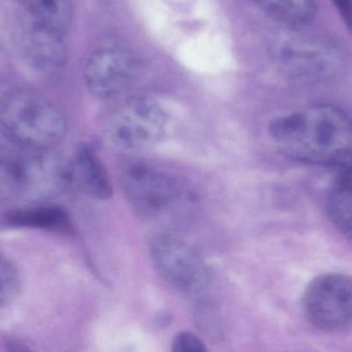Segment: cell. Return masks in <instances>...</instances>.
I'll list each match as a JSON object with an SVG mask.
<instances>
[{
  "label": "cell",
  "mask_w": 352,
  "mask_h": 352,
  "mask_svg": "<svg viewBox=\"0 0 352 352\" xmlns=\"http://www.w3.org/2000/svg\"><path fill=\"white\" fill-rule=\"evenodd\" d=\"M149 252L158 275L175 289L189 296L207 289L209 269L201 255L186 241L162 232L152 238Z\"/></svg>",
  "instance_id": "3957f363"
},
{
  "label": "cell",
  "mask_w": 352,
  "mask_h": 352,
  "mask_svg": "<svg viewBox=\"0 0 352 352\" xmlns=\"http://www.w3.org/2000/svg\"><path fill=\"white\" fill-rule=\"evenodd\" d=\"M168 129V115L148 96H135L109 117L106 133L111 142L125 149L141 150L160 143Z\"/></svg>",
  "instance_id": "277c9868"
},
{
  "label": "cell",
  "mask_w": 352,
  "mask_h": 352,
  "mask_svg": "<svg viewBox=\"0 0 352 352\" xmlns=\"http://www.w3.org/2000/svg\"><path fill=\"white\" fill-rule=\"evenodd\" d=\"M18 45L34 69L52 74L63 69L67 61L65 36L51 32L24 15L18 25Z\"/></svg>",
  "instance_id": "9c48e42d"
},
{
  "label": "cell",
  "mask_w": 352,
  "mask_h": 352,
  "mask_svg": "<svg viewBox=\"0 0 352 352\" xmlns=\"http://www.w3.org/2000/svg\"><path fill=\"white\" fill-rule=\"evenodd\" d=\"M71 180L92 199H108L112 197L113 186L106 166L94 148L82 144L76 150L69 164Z\"/></svg>",
  "instance_id": "8fae6325"
},
{
  "label": "cell",
  "mask_w": 352,
  "mask_h": 352,
  "mask_svg": "<svg viewBox=\"0 0 352 352\" xmlns=\"http://www.w3.org/2000/svg\"><path fill=\"white\" fill-rule=\"evenodd\" d=\"M0 129L11 141L34 149H52L67 133V120L47 96L14 88L0 98Z\"/></svg>",
  "instance_id": "7a4b0ae2"
},
{
  "label": "cell",
  "mask_w": 352,
  "mask_h": 352,
  "mask_svg": "<svg viewBox=\"0 0 352 352\" xmlns=\"http://www.w3.org/2000/svg\"><path fill=\"white\" fill-rule=\"evenodd\" d=\"M172 350L175 352L206 351L205 343L191 331H181L173 340Z\"/></svg>",
  "instance_id": "e0dca14e"
},
{
  "label": "cell",
  "mask_w": 352,
  "mask_h": 352,
  "mask_svg": "<svg viewBox=\"0 0 352 352\" xmlns=\"http://www.w3.org/2000/svg\"><path fill=\"white\" fill-rule=\"evenodd\" d=\"M139 74V60L129 49L102 45L86 60L84 81L90 94L98 100H112L129 90Z\"/></svg>",
  "instance_id": "52a82bcc"
},
{
  "label": "cell",
  "mask_w": 352,
  "mask_h": 352,
  "mask_svg": "<svg viewBox=\"0 0 352 352\" xmlns=\"http://www.w3.org/2000/svg\"><path fill=\"white\" fill-rule=\"evenodd\" d=\"M282 73L300 82H320L333 77L341 69V52L331 43L318 38H292L275 50Z\"/></svg>",
  "instance_id": "8992f818"
},
{
  "label": "cell",
  "mask_w": 352,
  "mask_h": 352,
  "mask_svg": "<svg viewBox=\"0 0 352 352\" xmlns=\"http://www.w3.org/2000/svg\"><path fill=\"white\" fill-rule=\"evenodd\" d=\"M346 25L350 28L351 21V0H331Z\"/></svg>",
  "instance_id": "ac0fdd59"
},
{
  "label": "cell",
  "mask_w": 352,
  "mask_h": 352,
  "mask_svg": "<svg viewBox=\"0 0 352 352\" xmlns=\"http://www.w3.org/2000/svg\"><path fill=\"white\" fill-rule=\"evenodd\" d=\"M329 190L327 201V211L329 219L342 234L351 238V166L340 168Z\"/></svg>",
  "instance_id": "5bb4252c"
},
{
  "label": "cell",
  "mask_w": 352,
  "mask_h": 352,
  "mask_svg": "<svg viewBox=\"0 0 352 352\" xmlns=\"http://www.w3.org/2000/svg\"><path fill=\"white\" fill-rule=\"evenodd\" d=\"M6 221L16 228H40L61 230L69 226L67 212L60 207L50 205L30 206L12 210L6 216Z\"/></svg>",
  "instance_id": "9a60e30c"
},
{
  "label": "cell",
  "mask_w": 352,
  "mask_h": 352,
  "mask_svg": "<svg viewBox=\"0 0 352 352\" xmlns=\"http://www.w3.org/2000/svg\"><path fill=\"white\" fill-rule=\"evenodd\" d=\"M265 16L287 28L307 25L314 19L315 0H249Z\"/></svg>",
  "instance_id": "4fadbf2b"
},
{
  "label": "cell",
  "mask_w": 352,
  "mask_h": 352,
  "mask_svg": "<svg viewBox=\"0 0 352 352\" xmlns=\"http://www.w3.org/2000/svg\"><path fill=\"white\" fill-rule=\"evenodd\" d=\"M20 287L21 282L15 265L7 257L0 254V309L15 300Z\"/></svg>",
  "instance_id": "2e32d148"
},
{
  "label": "cell",
  "mask_w": 352,
  "mask_h": 352,
  "mask_svg": "<svg viewBox=\"0 0 352 352\" xmlns=\"http://www.w3.org/2000/svg\"><path fill=\"white\" fill-rule=\"evenodd\" d=\"M302 309L311 324L327 333H342L351 327L352 283L345 274H323L305 289Z\"/></svg>",
  "instance_id": "5b68a950"
},
{
  "label": "cell",
  "mask_w": 352,
  "mask_h": 352,
  "mask_svg": "<svg viewBox=\"0 0 352 352\" xmlns=\"http://www.w3.org/2000/svg\"><path fill=\"white\" fill-rule=\"evenodd\" d=\"M38 149L0 138V201H25Z\"/></svg>",
  "instance_id": "30bf717a"
},
{
  "label": "cell",
  "mask_w": 352,
  "mask_h": 352,
  "mask_svg": "<svg viewBox=\"0 0 352 352\" xmlns=\"http://www.w3.org/2000/svg\"><path fill=\"white\" fill-rule=\"evenodd\" d=\"M25 14L38 25L65 36L73 22L72 0H21Z\"/></svg>",
  "instance_id": "7c38bea8"
},
{
  "label": "cell",
  "mask_w": 352,
  "mask_h": 352,
  "mask_svg": "<svg viewBox=\"0 0 352 352\" xmlns=\"http://www.w3.org/2000/svg\"><path fill=\"white\" fill-rule=\"evenodd\" d=\"M121 182L127 201L143 215L162 213L182 197V185L176 177L146 162L127 164Z\"/></svg>",
  "instance_id": "ba28073f"
},
{
  "label": "cell",
  "mask_w": 352,
  "mask_h": 352,
  "mask_svg": "<svg viewBox=\"0 0 352 352\" xmlns=\"http://www.w3.org/2000/svg\"><path fill=\"white\" fill-rule=\"evenodd\" d=\"M269 133L276 148L292 160L351 166V121L338 107L314 104L282 115L272 121Z\"/></svg>",
  "instance_id": "6da1fadb"
}]
</instances>
